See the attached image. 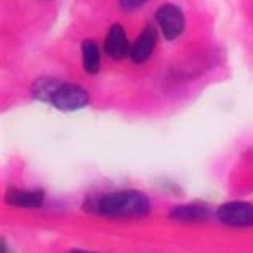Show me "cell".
Returning <instances> with one entry per match:
<instances>
[{
  "mask_svg": "<svg viewBox=\"0 0 253 253\" xmlns=\"http://www.w3.org/2000/svg\"><path fill=\"white\" fill-rule=\"evenodd\" d=\"M156 42H157V32L152 26H146L144 31L139 34L138 41L131 45L130 48V58L133 63L141 64L148 59L152 51L156 48Z\"/></svg>",
  "mask_w": 253,
  "mask_h": 253,
  "instance_id": "obj_6",
  "label": "cell"
},
{
  "mask_svg": "<svg viewBox=\"0 0 253 253\" xmlns=\"http://www.w3.org/2000/svg\"><path fill=\"white\" fill-rule=\"evenodd\" d=\"M32 95L39 101L50 103L64 112L82 109L88 104V93L81 85L58 82L50 77L37 79L32 84Z\"/></svg>",
  "mask_w": 253,
  "mask_h": 253,
  "instance_id": "obj_1",
  "label": "cell"
},
{
  "mask_svg": "<svg viewBox=\"0 0 253 253\" xmlns=\"http://www.w3.org/2000/svg\"><path fill=\"white\" fill-rule=\"evenodd\" d=\"M104 48L106 53L114 59H124L126 56H130L131 46L128 45V39H126V34L121 24L111 26L104 42Z\"/></svg>",
  "mask_w": 253,
  "mask_h": 253,
  "instance_id": "obj_5",
  "label": "cell"
},
{
  "mask_svg": "<svg viewBox=\"0 0 253 253\" xmlns=\"http://www.w3.org/2000/svg\"><path fill=\"white\" fill-rule=\"evenodd\" d=\"M211 215L210 209L204 204H189V205H181V207L173 209L170 216L173 219L184 223H197V221H205Z\"/></svg>",
  "mask_w": 253,
  "mask_h": 253,
  "instance_id": "obj_8",
  "label": "cell"
},
{
  "mask_svg": "<svg viewBox=\"0 0 253 253\" xmlns=\"http://www.w3.org/2000/svg\"><path fill=\"white\" fill-rule=\"evenodd\" d=\"M82 63L84 69L91 76L99 71L101 58H99V48L95 41H85L82 43Z\"/></svg>",
  "mask_w": 253,
  "mask_h": 253,
  "instance_id": "obj_9",
  "label": "cell"
},
{
  "mask_svg": "<svg viewBox=\"0 0 253 253\" xmlns=\"http://www.w3.org/2000/svg\"><path fill=\"white\" fill-rule=\"evenodd\" d=\"M6 204L13 207H23V209H36L41 207L45 201V194L42 189L34 191H21V189H10L5 196Z\"/></svg>",
  "mask_w": 253,
  "mask_h": 253,
  "instance_id": "obj_7",
  "label": "cell"
},
{
  "mask_svg": "<svg viewBox=\"0 0 253 253\" xmlns=\"http://www.w3.org/2000/svg\"><path fill=\"white\" fill-rule=\"evenodd\" d=\"M93 205V211L111 218L144 216L151 210V202L143 192L135 189L117 191L99 197Z\"/></svg>",
  "mask_w": 253,
  "mask_h": 253,
  "instance_id": "obj_2",
  "label": "cell"
},
{
  "mask_svg": "<svg viewBox=\"0 0 253 253\" xmlns=\"http://www.w3.org/2000/svg\"><path fill=\"white\" fill-rule=\"evenodd\" d=\"M119 3H121V6L125 11H131V10L139 8L141 5H144L146 0H119Z\"/></svg>",
  "mask_w": 253,
  "mask_h": 253,
  "instance_id": "obj_10",
  "label": "cell"
},
{
  "mask_svg": "<svg viewBox=\"0 0 253 253\" xmlns=\"http://www.w3.org/2000/svg\"><path fill=\"white\" fill-rule=\"evenodd\" d=\"M157 24L161 26L162 34L167 41H173V39L179 37V34L184 29V16L181 10L178 6L171 3H165L162 6H159V10L156 13Z\"/></svg>",
  "mask_w": 253,
  "mask_h": 253,
  "instance_id": "obj_4",
  "label": "cell"
},
{
  "mask_svg": "<svg viewBox=\"0 0 253 253\" xmlns=\"http://www.w3.org/2000/svg\"><path fill=\"white\" fill-rule=\"evenodd\" d=\"M0 253H11V250L8 249V245L5 242V239H2V244H0Z\"/></svg>",
  "mask_w": 253,
  "mask_h": 253,
  "instance_id": "obj_11",
  "label": "cell"
},
{
  "mask_svg": "<svg viewBox=\"0 0 253 253\" xmlns=\"http://www.w3.org/2000/svg\"><path fill=\"white\" fill-rule=\"evenodd\" d=\"M71 253H91V252H84V250H72Z\"/></svg>",
  "mask_w": 253,
  "mask_h": 253,
  "instance_id": "obj_12",
  "label": "cell"
},
{
  "mask_svg": "<svg viewBox=\"0 0 253 253\" xmlns=\"http://www.w3.org/2000/svg\"><path fill=\"white\" fill-rule=\"evenodd\" d=\"M216 218L221 223L234 228L253 226V205L249 202H228L219 205Z\"/></svg>",
  "mask_w": 253,
  "mask_h": 253,
  "instance_id": "obj_3",
  "label": "cell"
}]
</instances>
